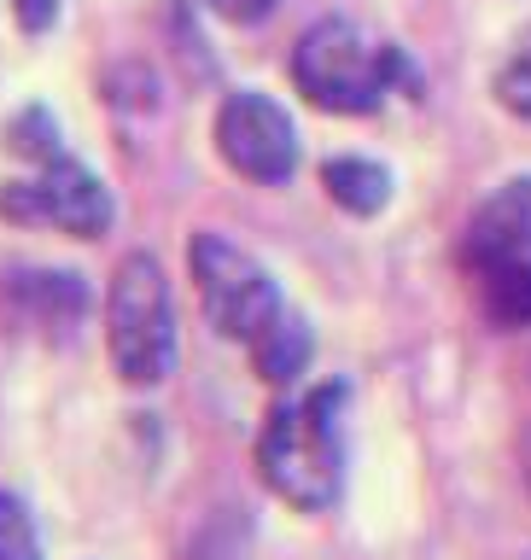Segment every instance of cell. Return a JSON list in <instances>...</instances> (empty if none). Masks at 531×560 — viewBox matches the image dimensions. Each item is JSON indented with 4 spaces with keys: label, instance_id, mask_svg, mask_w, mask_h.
I'll list each match as a JSON object with an SVG mask.
<instances>
[{
    "label": "cell",
    "instance_id": "6da1fadb",
    "mask_svg": "<svg viewBox=\"0 0 531 560\" xmlns=\"http://www.w3.org/2000/svg\"><path fill=\"white\" fill-rule=\"evenodd\" d=\"M409 77L397 47L362 35L350 18H322L298 35L292 47V82L310 105H322L333 117H368L380 112L385 94Z\"/></svg>",
    "mask_w": 531,
    "mask_h": 560
},
{
    "label": "cell",
    "instance_id": "7a4b0ae2",
    "mask_svg": "<svg viewBox=\"0 0 531 560\" xmlns=\"http://www.w3.org/2000/svg\"><path fill=\"white\" fill-rule=\"evenodd\" d=\"M257 479L298 514H327L345 497V444L327 397L275 402L257 432Z\"/></svg>",
    "mask_w": 531,
    "mask_h": 560
},
{
    "label": "cell",
    "instance_id": "3957f363",
    "mask_svg": "<svg viewBox=\"0 0 531 560\" xmlns=\"http://www.w3.org/2000/svg\"><path fill=\"white\" fill-rule=\"evenodd\" d=\"M105 350L123 385L147 392L175 374V304L164 262L152 252H129L105 287Z\"/></svg>",
    "mask_w": 531,
    "mask_h": 560
},
{
    "label": "cell",
    "instance_id": "277c9868",
    "mask_svg": "<svg viewBox=\"0 0 531 560\" xmlns=\"http://www.w3.org/2000/svg\"><path fill=\"white\" fill-rule=\"evenodd\" d=\"M187 269H193V287H199L205 322L217 327L222 339H234V345H252L257 332L287 310L280 304L275 275L228 234H193Z\"/></svg>",
    "mask_w": 531,
    "mask_h": 560
},
{
    "label": "cell",
    "instance_id": "5b68a950",
    "mask_svg": "<svg viewBox=\"0 0 531 560\" xmlns=\"http://www.w3.org/2000/svg\"><path fill=\"white\" fill-rule=\"evenodd\" d=\"M0 217L18 228H59L70 240H100L117 205L94 170H82L77 158H59V164H42L30 182L0 187Z\"/></svg>",
    "mask_w": 531,
    "mask_h": 560
},
{
    "label": "cell",
    "instance_id": "8992f818",
    "mask_svg": "<svg viewBox=\"0 0 531 560\" xmlns=\"http://www.w3.org/2000/svg\"><path fill=\"white\" fill-rule=\"evenodd\" d=\"M217 152H222L228 170L245 175V182H257V187L292 182L298 129H292L287 105H275L269 94H257V88L228 94L222 112H217Z\"/></svg>",
    "mask_w": 531,
    "mask_h": 560
},
{
    "label": "cell",
    "instance_id": "52a82bcc",
    "mask_svg": "<svg viewBox=\"0 0 531 560\" xmlns=\"http://www.w3.org/2000/svg\"><path fill=\"white\" fill-rule=\"evenodd\" d=\"M520 257H531V175L503 182L473 210V222L462 234V262L473 275L497 269V262H520Z\"/></svg>",
    "mask_w": 531,
    "mask_h": 560
},
{
    "label": "cell",
    "instance_id": "ba28073f",
    "mask_svg": "<svg viewBox=\"0 0 531 560\" xmlns=\"http://www.w3.org/2000/svg\"><path fill=\"white\" fill-rule=\"evenodd\" d=\"M322 187L339 210H350V217H380V210L392 205V170L374 164V158H327Z\"/></svg>",
    "mask_w": 531,
    "mask_h": 560
},
{
    "label": "cell",
    "instance_id": "9c48e42d",
    "mask_svg": "<svg viewBox=\"0 0 531 560\" xmlns=\"http://www.w3.org/2000/svg\"><path fill=\"white\" fill-rule=\"evenodd\" d=\"M310 357H315L310 327L298 322V315H287V310H280L275 322L252 339V362H257V374L269 380V385H292L310 368Z\"/></svg>",
    "mask_w": 531,
    "mask_h": 560
},
{
    "label": "cell",
    "instance_id": "30bf717a",
    "mask_svg": "<svg viewBox=\"0 0 531 560\" xmlns=\"http://www.w3.org/2000/svg\"><path fill=\"white\" fill-rule=\"evenodd\" d=\"M12 292L30 304L35 322H53V327H70L77 315L88 310V287L77 275H59V269H35V275H12Z\"/></svg>",
    "mask_w": 531,
    "mask_h": 560
},
{
    "label": "cell",
    "instance_id": "8fae6325",
    "mask_svg": "<svg viewBox=\"0 0 531 560\" xmlns=\"http://www.w3.org/2000/svg\"><path fill=\"white\" fill-rule=\"evenodd\" d=\"M480 304L497 327H531V257L480 275Z\"/></svg>",
    "mask_w": 531,
    "mask_h": 560
},
{
    "label": "cell",
    "instance_id": "7c38bea8",
    "mask_svg": "<svg viewBox=\"0 0 531 560\" xmlns=\"http://www.w3.org/2000/svg\"><path fill=\"white\" fill-rule=\"evenodd\" d=\"M7 147H12L18 158H30L35 170H42V164H59V158H65V147H59V122H53L47 105H24V112L7 122Z\"/></svg>",
    "mask_w": 531,
    "mask_h": 560
},
{
    "label": "cell",
    "instance_id": "4fadbf2b",
    "mask_svg": "<svg viewBox=\"0 0 531 560\" xmlns=\"http://www.w3.org/2000/svg\"><path fill=\"white\" fill-rule=\"evenodd\" d=\"M0 560H42V532L18 490H0Z\"/></svg>",
    "mask_w": 531,
    "mask_h": 560
},
{
    "label": "cell",
    "instance_id": "5bb4252c",
    "mask_svg": "<svg viewBox=\"0 0 531 560\" xmlns=\"http://www.w3.org/2000/svg\"><path fill=\"white\" fill-rule=\"evenodd\" d=\"M497 100H503L515 117H526V122H531V35H526V47L515 52V59L503 65V77H497Z\"/></svg>",
    "mask_w": 531,
    "mask_h": 560
},
{
    "label": "cell",
    "instance_id": "9a60e30c",
    "mask_svg": "<svg viewBox=\"0 0 531 560\" xmlns=\"http://www.w3.org/2000/svg\"><path fill=\"white\" fill-rule=\"evenodd\" d=\"M210 12L222 18V24H263V18H269L280 0H205Z\"/></svg>",
    "mask_w": 531,
    "mask_h": 560
},
{
    "label": "cell",
    "instance_id": "2e32d148",
    "mask_svg": "<svg viewBox=\"0 0 531 560\" xmlns=\"http://www.w3.org/2000/svg\"><path fill=\"white\" fill-rule=\"evenodd\" d=\"M12 12L30 35H42V30H53V18H59V0H12Z\"/></svg>",
    "mask_w": 531,
    "mask_h": 560
},
{
    "label": "cell",
    "instance_id": "e0dca14e",
    "mask_svg": "<svg viewBox=\"0 0 531 560\" xmlns=\"http://www.w3.org/2000/svg\"><path fill=\"white\" fill-rule=\"evenodd\" d=\"M526 479H531V444H526Z\"/></svg>",
    "mask_w": 531,
    "mask_h": 560
}]
</instances>
